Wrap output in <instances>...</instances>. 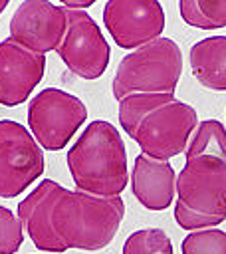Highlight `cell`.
<instances>
[{
    "label": "cell",
    "instance_id": "19",
    "mask_svg": "<svg viewBox=\"0 0 226 254\" xmlns=\"http://www.w3.org/2000/svg\"><path fill=\"white\" fill-rule=\"evenodd\" d=\"M65 8H73V10H83V8H89L91 4H95L97 0H59Z\"/></svg>",
    "mask_w": 226,
    "mask_h": 254
},
{
    "label": "cell",
    "instance_id": "16",
    "mask_svg": "<svg viewBox=\"0 0 226 254\" xmlns=\"http://www.w3.org/2000/svg\"><path fill=\"white\" fill-rule=\"evenodd\" d=\"M121 254H174V250L165 230L141 228L125 240Z\"/></svg>",
    "mask_w": 226,
    "mask_h": 254
},
{
    "label": "cell",
    "instance_id": "6",
    "mask_svg": "<svg viewBox=\"0 0 226 254\" xmlns=\"http://www.w3.org/2000/svg\"><path fill=\"white\" fill-rule=\"evenodd\" d=\"M87 107L79 97L57 87H46L28 105V127L46 151L63 149L85 123Z\"/></svg>",
    "mask_w": 226,
    "mask_h": 254
},
{
    "label": "cell",
    "instance_id": "3",
    "mask_svg": "<svg viewBox=\"0 0 226 254\" xmlns=\"http://www.w3.org/2000/svg\"><path fill=\"white\" fill-rule=\"evenodd\" d=\"M67 169L77 190L95 196H121L127 187V149L115 125L91 121L67 151Z\"/></svg>",
    "mask_w": 226,
    "mask_h": 254
},
{
    "label": "cell",
    "instance_id": "5",
    "mask_svg": "<svg viewBox=\"0 0 226 254\" xmlns=\"http://www.w3.org/2000/svg\"><path fill=\"white\" fill-rule=\"evenodd\" d=\"M176 202L218 226L226 220V161L220 157L186 159L176 175Z\"/></svg>",
    "mask_w": 226,
    "mask_h": 254
},
{
    "label": "cell",
    "instance_id": "7",
    "mask_svg": "<svg viewBox=\"0 0 226 254\" xmlns=\"http://www.w3.org/2000/svg\"><path fill=\"white\" fill-rule=\"evenodd\" d=\"M44 153L34 135L18 121H0V196L22 194L44 173Z\"/></svg>",
    "mask_w": 226,
    "mask_h": 254
},
{
    "label": "cell",
    "instance_id": "2",
    "mask_svg": "<svg viewBox=\"0 0 226 254\" xmlns=\"http://www.w3.org/2000/svg\"><path fill=\"white\" fill-rule=\"evenodd\" d=\"M119 123L141 153L169 161L186 151L198 117L174 93H137L119 101Z\"/></svg>",
    "mask_w": 226,
    "mask_h": 254
},
{
    "label": "cell",
    "instance_id": "8",
    "mask_svg": "<svg viewBox=\"0 0 226 254\" xmlns=\"http://www.w3.org/2000/svg\"><path fill=\"white\" fill-rule=\"evenodd\" d=\"M67 30L56 50L65 67L81 79H97L105 73L111 58V48L85 10L65 8Z\"/></svg>",
    "mask_w": 226,
    "mask_h": 254
},
{
    "label": "cell",
    "instance_id": "11",
    "mask_svg": "<svg viewBox=\"0 0 226 254\" xmlns=\"http://www.w3.org/2000/svg\"><path fill=\"white\" fill-rule=\"evenodd\" d=\"M46 56L34 54L12 38L0 42V105L24 103L44 79Z\"/></svg>",
    "mask_w": 226,
    "mask_h": 254
},
{
    "label": "cell",
    "instance_id": "14",
    "mask_svg": "<svg viewBox=\"0 0 226 254\" xmlns=\"http://www.w3.org/2000/svg\"><path fill=\"white\" fill-rule=\"evenodd\" d=\"M178 12L192 28H226V0H178Z\"/></svg>",
    "mask_w": 226,
    "mask_h": 254
},
{
    "label": "cell",
    "instance_id": "12",
    "mask_svg": "<svg viewBox=\"0 0 226 254\" xmlns=\"http://www.w3.org/2000/svg\"><path fill=\"white\" fill-rule=\"evenodd\" d=\"M131 190L149 210H165L176 192V173L169 161L139 153L131 173Z\"/></svg>",
    "mask_w": 226,
    "mask_h": 254
},
{
    "label": "cell",
    "instance_id": "10",
    "mask_svg": "<svg viewBox=\"0 0 226 254\" xmlns=\"http://www.w3.org/2000/svg\"><path fill=\"white\" fill-rule=\"evenodd\" d=\"M65 30V8H59L50 0H24L10 18V38L42 56L59 48Z\"/></svg>",
    "mask_w": 226,
    "mask_h": 254
},
{
    "label": "cell",
    "instance_id": "15",
    "mask_svg": "<svg viewBox=\"0 0 226 254\" xmlns=\"http://www.w3.org/2000/svg\"><path fill=\"white\" fill-rule=\"evenodd\" d=\"M202 155L220 157L226 161V129L216 119L200 121L184 151L186 159H194Z\"/></svg>",
    "mask_w": 226,
    "mask_h": 254
},
{
    "label": "cell",
    "instance_id": "18",
    "mask_svg": "<svg viewBox=\"0 0 226 254\" xmlns=\"http://www.w3.org/2000/svg\"><path fill=\"white\" fill-rule=\"evenodd\" d=\"M24 242L22 220L6 206H0V254H16Z\"/></svg>",
    "mask_w": 226,
    "mask_h": 254
},
{
    "label": "cell",
    "instance_id": "20",
    "mask_svg": "<svg viewBox=\"0 0 226 254\" xmlns=\"http://www.w3.org/2000/svg\"><path fill=\"white\" fill-rule=\"evenodd\" d=\"M8 4H10V0H0V14L6 10V6H8Z\"/></svg>",
    "mask_w": 226,
    "mask_h": 254
},
{
    "label": "cell",
    "instance_id": "9",
    "mask_svg": "<svg viewBox=\"0 0 226 254\" xmlns=\"http://www.w3.org/2000/svg\"><path fill=\"white\" fill-rule=\"evenodd\" d=\"M103 22L119 48L137 50L161 38L165 10L159 0H107Z\"/></svg>",
    "mask_w": 226,
    "mask_h": 254
},
{
    "label": "cell",
    "instance_id": "1",
    "mask_svg": "<svg viewBox=\"0 0 226 254\" xmlns=\"http://www.w3.org/2000/svg\"><path fill=\"white\" fill-rule=\"evenodd\" d=\"M123 214L121 196L69 190L52 179H44L18 204L26 234L46 252L101 250L115 238Z\"/></svg>",
    "mask_w": 226,
    "mask_h": 254
},
{
    "label": "cell",
    "instance_id": "4",
    "mask_svg": "<svg viewBox=\"0 0 226 254\" xmlns=\"http://www.w3.org/2000/svg\"><path fill=\"white\" fill-rule=\"evenodd\" d=\"M182 73V54L174 40L157 38L127 54L113 75L117 101L137 93H174Z\"/></svg>",
    "mask_w": 226,
    "mask_h": 254
},
{
    "label": "cell",
    "instance_id": "17",
    "mask_svg": "<svg viewBox=\"0 0 226 254\" xmlns=\"http://www.w3.org/2000/svg\"><path fill=\"white\" fill-rule=\"evenodd\" d=\"M182 254H226V232L220 228L192 230L180 244Z\"/></svg>",
    "mask_w": 226,
    "mask_h": 254
},
{
    "label": "cell",
    "instance_id": "13",
    "mask_svg": "<svg viewBox=\"0 0 226 254\" xmlns=\"http://www.w3.org/2000/svg\"><path fill=\"white\" fill-rule=\"evenodd\" d=\"M194 79L212 91H226V36H210L188 52Z\"/></svg>",
    "mask_w": 226,
    "mask_h": 254
}]
</instances>
